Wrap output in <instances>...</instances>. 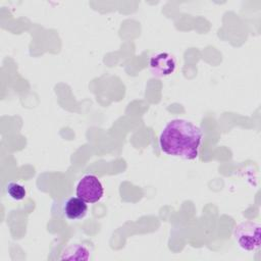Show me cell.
<instances>
[{
	"instance_id": "obj_6",
	"label": "cell",
	"mask_w": 261,
	"mask_h": 261,
	"mask_svg": "<svg viewBox=\"0 0 261 261\" xmlns=\"http://www.w3.org/2000/svg\"><path fill=\"white\" fill-rule=\"evenodd\" d=\"M89 249L82 244H71L62 252L61 259L87 260L89 259Z\"/></svg>"
},
{
	"instance_id": "obj_4",
	"label": "cell",
	"mask_w": 261,
	"mask_h": 261,
	"mask_svg": "<svg viewBox=\"0 0 261 261\" xmlns=\"http://www.w3.org/2000/svg\"><path fill=\"white\" fill-rule=\"evenodd\" d=\"M149 67L153 75L165 77L174 72L176 61L171 54L167 52H158L150 57Z\"/></svg>"
},
{
	"instance_id": "obj_7",
	"label": "cell",
	"mask_w": 261,
	"mask_h": 261,
	"mask_svg": "<svg viewBox=\"0 0 261 261\" xmlns=\"http://www.w3.org/2000/svg\"><path fill=\"white\" fill-rule=\"evenodd\" d=\"M5 192L6 195L14 201H21L27 196L25 188L21 184L16 181H9L5 186Z\"/></svg>"
},
{
	"instance_id": "obj_2",
	"label": "cell",
	"mask_w": 261,
	"mask_h": 261,
	"mask_svg": "<svg viewBox=\"0 0 261 261\" xmlns=\"http://www.w3.org/2000/svg\"><path fill=\"white\" fill-rule=\"evenodd\" d=\"M260 224L254 221H244L233 229V240L244 251H255L260 248Z\"/></svg>"
},
{
	"instance_id": "obj_3",
	"label": "cell",
	"mask_w": 261,
	"mask_h": 261,
	"mask_svg": "<svg viewBox=\"0 0 261 261\" xmlns=\"http://www.w3.org/2000/svg\"><path fill=\"white\" fill-rule=\"evenodd\" d=\"M75 193L86 203L94 204L99 202L104 195V188L101 180L93 173H87L79 180Z\"/></svg>"
},
{
	"instance_id": "obj_5",
	"label": "cell",
	"mask_w": 261,
	"mask_h": 261,
	"mask_svg": "<svg viewBox=\"0 0 261 261\" xmlns=\"http://www.w3.org/2000/svg\"><path fill=\"white\" fill-rule=\"evenodd\" d=\"M60 212L68 220H80L87 215L88 205L77 196H70L61 202Z\"/></svg>"
},
{
	"instance_id": "obj_1",
	"label": "cell",
	"mask_w": 261,
	"mask_h": 261,
	"mask_svg": "<svg viewBox=\"0 0 261 261\" xmlns=\"http://www.w3.org/2000/svg\"><path fill=\"white\" fill-rule=\"evenodd\" d=\"M202 129L187 119H172L159 136L162 152L173 157L193 160L198 157L202 143Z\"/></svg>"
}]
</instances>
